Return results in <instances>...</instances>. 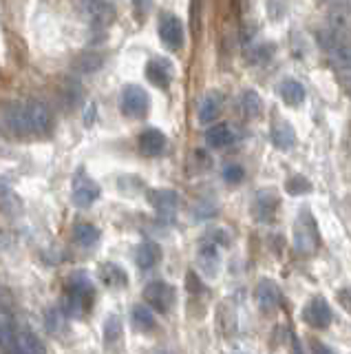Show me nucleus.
<instances>
[{
  "instance_id": "27",
  "label": "nucleus",
  "mask_w": 351,
  "mask_h": 354,
  "mask_svg": "<svg viewBox=\"0 0 351 354\" xmlns=\"http://www.w3.org/2000/svg\"><path fill=\"white\" fill-rule=\"evenodd\" d=\"M14 337V317L12 312L0 308V346H7Z\"/></svg>"
},
{
  "instance_id": "8",
  "label": "nucleus",
  "mask_w": 351,
  "mask_h": 354,
  "mask_svg": "<svg viewBox=\"0 0 351 354\" xmlns=\"http://www.w3.org/2000/svg\"><path fill=\"white\" fill-rule=\"evenodd\" d=\"M159 38H162V43L170 51H179L184 47V38H186L182 21L173 14H166L162 18V23H159Z\"/></svg>"
},
{
  "instance_id": "14",
  "label": "nucleus",
  "mask_w": 351,
  "mask_h": 354,
  "mask_svg": "<svg viewBox=\"0 0 351 354\" xmlns=\"http://www.w3.org/2000/svg\"><path fill=\"white\" fill-rule=\"evenodd\" d=\"M272 142L276 149L280 151H289L296 144V133L292 129V124L287 120H276L272 124Z\"/></svg>"
},
{
  "instance_id": "12",
  "label": "nucleus",
  "mask_w": 351,
  "mask_h": 354,
  "mask_svg": "<svg viewBox=\"0 0 351 354\" xmlns=\"http://www.w3.org/2000/svg\"><path fill=\"white\" fill-rule=\"evenodd\" d=\"M254 217L261 222H269L274 217V213L278 209V198L274 191H258V195L254 198Z\"/></svg>"
},
{
  "instance_id": "28",
  "label": "nucleus",
  "mask_w": 351,
  "mask_h": 354,
  "mask_svg": "<svg viewBox=\"0 0 351 354\" xmlns=\"http://www.w3.org/2000/svg\"><path fill=\"white\" fill-rule=\"evenodd\" d=\"M241 104H243V111H245V115H250V117H256V115L261 113V109H263V102H261L258 93H254V91H245V93H243V100H241Z\"/></svg>"
},
{
  "instance_id": "33",
  "label": "nucleus",
  "mask_w": 351,
  "mask_h": 354,
  "mask_svg": "<svg viewBox=\"0 0 351 354\" xmlns=\"http://www.w3.org/2000/svg\"><path fill=\"white\" fill-rule=\"evenodd\" d=\"M312 350L314 354H336L329 346H325V343H320V341H312Z\"/></svg>"
},
{
  "instance_id": "26",
  "label": "nucleus",
  "mask_w": 351,
  "mask_h": 354,
  "mask_svg": "<svg viewBox=\"0 0 351 354\" xmlns=\"http://www.w3.org/2000/svg\"><path fill=\"white\" fill-rule=\"evenodd\" d=\"M102 67V58H99L97 54H82L77 58V60L73 62V69L77 73H84V75H88V73H95L97 69Z\"/></svg>"
},
{
  "instance_id": "1",
  "label": "nucleus",
  "mask_w": 351,
  "mask_h": 354,
  "mask_svg": "<svg viewBox=\"0 0 351 354\" xmlns=\"http://www.w3.org/2000/svg\"><path fill=\"white\" fill-rule=\"evenodd\" d=\"M5 124L16 135H45L53 124V115L43 102L12 104L5 109Z\"/></svg>"
},
{
  "instance_id": "10",
  "label": "nucleus",
  "mask_w": 351,
  "mask_h": 354,
  "mask_svg": "<svg viewBox=\"0 0 351 354\" xmlns=\"http://www.w3.org/2000/svg\"><path fill=\"white\" fill-rule=\"evenodd\" d=\"M9 354H45V346L34 332H14L12 341L7 343Z\"/></svg>"
},
{
  "instance_id": "11",
  "label": "nucleus",
  "mask_w": 351,
  "mask_h": 354,
  "mask_svg": "<svg viewBox=\"0 0 351 354\" xmlns=\"http://www.w3.org/2000/svg\"><path fill=\"white\" fill-rule=\"evenodd\" d=\"M254 297H256V303L263 310H276L280 306V301H283L280 288L276 286L272 279H261L256 290H254Z\"/></svg>"
},
{
  "instance_id": "3",
  "label": "nucleus",
  "mask_w": 351,
  "mask_h": 354,
  "mask_svg": "<svg viewBox=\"0 0 351 354\" xmlns=\"http://www.w3.org/2000/svg\"><path fill=\"white\" fill-rule=\"evenodd\" d=\"M351 34V3L329 5V40L332 45H340L343 38Z\"/></svg>"
},
{
  "instance_id": "34",
  "label": "nucleus",
  "mask_w": 351,
  "mask_h": 354,
  "mask_svg": "<svg viewBox=\"0 0 351 354\" xmlns=\"http://www.w3.org/2000/svg\"><path fill=\"white\" fill-rule=\"evenodd\" d=\"M162 354H168V352H162Z\"/></svg>"
},
{
  "instance_id": "2",
  "label": "nucleus",
  "mask_w": 351,
  "mask_h": 354,
  "mask_svg": "<svg viewBox=\"0 0 351 354\" xmlns=\"http://www.w3.org/2000/svg\"><path fill=\"white\" fill-rule=\"evenodd\" d=\"M318 226L314 215L309 211L300 213V217L296 220V228H294V246H296V252L300 255H314L318 250Z\"/></svg>"
},
{
  "instance_id": "29",
  "label": "nucleus",
  "mask_w": 351,
  "mask_h": 354,
  "mask_svg": "<svg viewBox=\"0 0 351 354\" xmlns=\"http://www.w3.org/2000/svg\"><path fill=\"white\" fill-rule=\"evenodd\" d=\"M307 191H312V184H309L305 177L294 175L292 180L287 182V193L289 195H300V193H307Z\"/></svg>"
},
{
  "instance_id": "17",
  "label": "nucleus",
  "mask_w": 351,
  "mask_h": 354,
  "mask_svg": "<svg viewBox=\"0 0 351 354\" xmlns=\"http://www.w3.org/2000/svg\"><path fill=\"white\" fill-rule=\"evenodd\" d=\"M329 62H332L336 71L349 78L351 75V45L340 43V45L329 47Z\"/></svg>"
},
{
  "instance_id": "25",
  "label": "nucleus",
  "mask_w": 351,
  "mask_h": 354,
  "mask_svg": "<svg viewBox=\"0 0 351 354\" xmlns=\"http://www.w3.org/2000/svg\"><path fill=\"white\" fill-rule=\"evenodd\" d=\"M199 261H202V266L206 268L208 274H213L217 270V263H219V250H217V246L206 241L202 246V250H199Z\"/></svg>"
},
{
  "instance_id": "30",
  "label": "nucleus",
  "mask_w": 351,
  "mask_h": 354,
  "mask_svg": "<svg viewBox=\"0 0 351 354\" xmlns=\"http://www.w3.org/2000/svg\"><path fill=\"white\" fill-rule=\"evenodd\" d=\"M243 175H245L243 166H239V164H230L223 169V180L228 184H239L241 180H243Z\"/></svg>"
},
{
  "instance_id": "6",
  "label": "nucleus",
  "mask_w": 351,
  "mask_h": 354,
  "mask_svg": "<svg viewBox=\"0 0 351 354\" xmlns=\"http://www.w3.org/2000/svg\"><path fill=\"white\" fill-rule=\"evenodd\" d=\"M144 299L157 312H168L175 303V288L168 286L166 281H150L144 288Z\"/></svg>"
},
{
  "instance_id": "31",
  "label": "nucleus",
  "mask_w": 351,
  "mask_h": 354,
  "mask_svg": "<svg viewBox=\"0 0 351 354\" xmlns=\"http://www.w3.org/2000/svg\"><path fill=\"white\" fill-rule=\"evenodd\" d=\"M104 334H106V341H113L119 337V319L117 317H108L106 326H104Z\"/></svg>"
},
{
  "instance_id": "20",
  "label": "nucleus",
  "mask_w": 351,
  "mask_h": 354,
  "mask_svg": "<svg viewBox=\"0 0 351 354\" xmlns=\"http://www.w3.org/2000/svg\"><path fill=\"white\" fill-rule=\"evenodd\" d=\"M221 95L219 93H210V95H206L204 100H202V104H199V111H197V115H199V122L202 124H210V122H215L217 117H219V113H221Z\"/></svg>"
},
{
  "instance_id": "15",
  "label": "nucleus",
  "mask_w": 351,
  "mask_h": 354,
  "mask_svg": "<svg viewBox=\"0 0 351 354\" xmlns=\"http://www.w3.org/2000/svg\"><path fill=\"white\" fill-rule=\"evenodd\" d=\"M206 142L213 146V149H223V146H230L234 142V131L232 126L226 122H219L215 126H210L206 131Z\"/></svg>"
},
{
  "instance_id": "7",
  "label": "nucleus",
  "mask_w": 351,
  "mask_h": 354,
  "mask_svg": "<svg viewBox=\"0 0 351 354\" xmlns=\"http://www.w3.org/2000/svg\"><path fill=\"white\" fill-rule=\"evenodd\" d=\"M148 93L144 91L142 86H137V84H130L124 88V93H122V111L124 115L128 117H144L148 113Z\"/></svg>"
},
{
  "instance_id": "5",
  "label": "nucleus",
  "mask_w": 351,
  "mask_h": 354,
  "mask_svg": "<svg viewBox=\"0 0 351 354\" xmlns=\"http://www.w3.org/2000/svg\"><path fill=\"white\" fill-rule=\"evenodd\" d=\"M332 319H334L332 308H329V303L323 297H314L303 308V321L307 323L309 328H314V330L329 328V326H332Z\"/></svg>"
},
{
  "instance_id": "9",
  "label": "nucleus",
  "mask_w": 351,
  "mask_h": 354,
  "mask_svg": "<svg viewBox=\"0 0 351 354\" xmlns=\"http://www.w3.org/2000/svg\"><path fill=\"white\" fill-rule=\"evenodd\" d=\"M148 204L153 206V209L162 215V217L170 220V217H175V213L179 209V195L175 191H168V189L150 191L148 193Z\"/></svg>"
},
{
  "instance_id": "21",
  "label": "nucleus",
  "mask_w": 351,
  "mask_h": 354,
  "mask_svg": "<svg viewBox=\"0 0 351 354\" xmlns=\"http://www.w3.org/2000/svg\"><path fill=\"white\" fill-rule=\"evenodd\" d=\"M278 93L283 97V102L289 106H298L305 100V86L298 80H292V78H287V80L278 84Z\"/></svg>"
},
{
  "instance_id": "13",
  "label": "nucleus",
  "mask_w": 351,
  "mask_h": 354,
  "mask_svg": "<svg viewBox=\"0 0 351 354\" xmlns=\"http://www.w3.org/2000/svg\"><path fill=\"white\" fill-rule=\"evenodd\" d=\"M166 149V135L159 129H146L142 135H139V151L146 157H155L162 155Z\"/></svg>"
},
{
  "instance_id": "18",
  "label": "nucleus",
  "mask_w": 351,
  "mask_h": 354,
  "mask_svg": "<svg viewBox=\"0 0 351 354\" xmlns=\"http://www.w3.org/2000/svg\"><path fill=\"white\" fill-rule=\"evenodd\" d=\"M170 67L166 60H162V58H157V60L148 62V69H146V78L153 84H157L159 88H166L170 84V80H173V71H170Z\"/></svg>"
},
{
  "instance_id": "4",
  "label": "nucleus",
  "mask_w": 351,
  "mask_h": 354,
  "mask_svg": "<svg viewBox=\"0 0 351 354\" xmlns=\"http://www.w3.org/2000/svg\"><path fill=\"white\" fill-rule=\"evenodd\" d=\"M99 184L95 180H91L84 171H80L73 177V189H71V200L77 209H88L91 204H95V200L99 198Z\"/></svg>"
},
{
  "instance_id": "22",
  "label": "nucleus",
  "mask_w": 351,
  "mask_h": 354,
  "mask_svg": "<svg viewBox=\"0 0 351 354\" xmlns=\"http://www.w3.org/2000/svg\"><path fill=\"white\" fill-rule=\"evenodd\" d=\"M130 317H133V326L137 330L148 332V330L155 328V314H153V310H150L148 306H144V303L135 306L133 312H130Z\"/></svg>"
},
{
  "instance_id": "16",
  "label": "nucleus",
  "mask_w": 351,
  "mask_h": 354,
  "mask_svg": "<svg viewBox=\"0 0 351 354\" xmlns=\"http://www.w3.org/2000/svg\"><path fill=\"white\" fill-rule=\"evenodd\" d=\"M66 292L73 294V297L91 301V297H93V281H91V277H88L86 272H73L71 277H69Z\"/></svg>"
},
{
  "instance_id": "19",
  "label": "nucleus",
  "mask_w": 351,
  "mask_h": 354,
  "mask_svg": "<svg viewBox=\"0 0 351 354\" xmlns=\"http://www.w3.org/2000/svg\"><path fill=\"white\" fill-rule=\"evenodd\" d=\"M135 259H137L139 268H144V270L153 268V266L162 261V248H159V244H155V241H144V244H139Z\"/></svg>"
},
{
  "instance_id": "23",
  "label": "nucleus",
  "mask_w": 351,
  "mask_h": 354,
  "mask_svg": "<svg viewBox=\"0 0 351 354\" xmlns=\"http://www.w3.org/2000/svg\"><path fill=\"white\" fill-rule=\"evenodd\" d=\"M99 279H102L106 286H124L126 283V272L119 268L115 263H104L102 268H99Z\"/></svg>"
},
{
  "instance_id": "24",
  "label": "nucleus",
  "mask_w": 351,
  "mask_h": 354,
  "mask_svg": "<svg viewBox=\"0 0 351 354\" xmlns=\"http://www.w3.org/2000/svg\"><path fill=\"white\" fill-rule=\"evenodd\" d=\"M99 239V231L93 224H77L73 228V241L77 246H93Z\"/></svg>"
},
{
  "instance_id": "32",
  "label": "nucleus",
  "mask_w": 351,
  "mask_h": 354,
  "mask_svg": "<svg viewBox=\"0 0 351 354\" xmlns=\"http://www.w3.org/2000/svg\"><path fill=\"white\" fill-rule=\"evenodd\" d=\"M336 297H338V303H340V306H343V308L351 314V288H340Z\"/></svg>"
}]
</instances>
